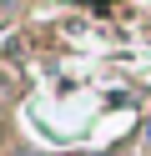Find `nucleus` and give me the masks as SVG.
Instances as JSON below:
<instances>
[{"label":"nucleus","mask_w":151,"mask_h":156,"mask_svg":"<svg viewBox=\"0 0 151 156\" xmlns=\"http://www.w3.org/2000/svg\"><path fill=\"white\" fill-rule=\"evenodd\" d=\"M146 141H151V126H146Z\"/></svg>","instance_id":"obj_1"},{"label":"nucleus","mask_w":151,"mask_h":156,"mask_svg":"<svg viewBox=\"0 0 151 156\" xmlns=\"http://www.w3.org/2000/svg\"><path fill=\"white\" fill-rule=\"evenodd\" d=\"M0 91H5V81H0Z\"/></svg>","instance_id":"obj_2"}]
</instances>
